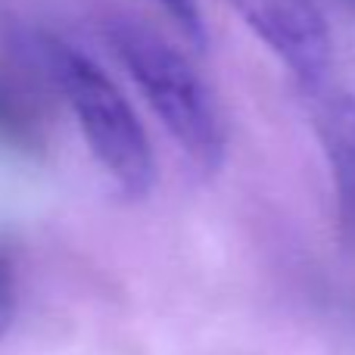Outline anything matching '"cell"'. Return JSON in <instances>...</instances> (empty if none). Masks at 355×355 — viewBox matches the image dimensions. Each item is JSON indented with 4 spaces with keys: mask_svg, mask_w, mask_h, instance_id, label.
Returning <instances> with one entry per match:
<instances>
[{
    "mask_svg": "<svg viewBox=\"0 0 355 355\" xmlns=\"http://www.w3.org/2000/svg\"><path fill=\"white\" fill-rule=\"evenodd\" d=\"M37 66L69 103L94 159L103 166L128 200H141L156 184V156L137 112L116 87V81L78 47L62 37H35Z\"/></svg>",
    "mask_w": 355,
    "mask_h": 355,
    "instance_id": "obj_1",
    "label": "cell"
},
{
    "mask_svg": "<svg viewBox=\"0 0 355 355\" xmlns=\"http://www.w3.org/2000/svg\"><path fill=\"white\" fill-rule=\"evenodd\" d=\"M106 41L184 156L202 172H215L227 150L225 119L187 56L153 28L125 16L106 22Z\"/></svg>",
    "mask_w": 355,
    "mask_h": 355,
    "instance_id": "obj_2",
    "label": "cell"
},
{
    "mask_svg": "<svg viewBox=\"0 0 355 355\" xmlns=\"http://www.w3.org/2000/svg\"><path fill=\"white\" fill-rule=\"evenodd\" d=\"M252 35L287 66L302 91L327 85L334 44L327 22L312 0H231Z\"/></svg>",
    "mask_w": 355,
    "mask_h": 355,
    "instance_id": "obj_3",
    "label": "cell"
},
{
    "mask_svg": "<svg viewBox=\"0 0 355 355\" xmlns=\"http://www.w3.org/2000/svg\"><path fill=\"white\" fill-rule=\"evenodd\" d=\"M309 100L315 131L331 168L340 234L355 243V94L324 85L309 91Z\"/></svg>",
    "mask_w": 355,
    "mask_h": 355,
    "instance_id": "obj_4",
    "label": "cell"
},
{
    "mask_svg": "<svg viewBox=\"0 0 355 355\" xmlns=\"http://www.w3.org/2000/svg\"><path fill=\"white\" fill-rule=\"evenodd\" d=\"M153 3H159L162 10L175 19L181 35L187 37L193 47H202V44H206V22H202V10L196 0H153Z\"/></svg>",
    "mask_w": 355,
    "mask_h": 355,
    "instance_id": "obj_5",
    "label": "cell"
},
{
    "mask_svg": "<svg viewBox=\"0 0 355 355\" xmlns=\"http://www.w3.org/2000/svg\"><path fill=\"white\" fill-rule=\"evenodd\" d=\"M16 302H19L16 262H12V252L0 243V337L10 331L12 318H16Z\"/></svg>",
    "mask_w": 355,
    "mask_h": 355,
    "instance_id": "obj_6",
    "label": "cell"
},
{
    "mask_svg": "<svg viewBox=\"0 0 355 355\" xmlns=\"http://www.w3.org/2000/svg\"><path fill=\"white\" fill-rule=\"evenodd\" d=\"M343 3H346V6H349V10H355V0H343Z\"/></svg>",
    "mask_w": 355,
    "mask_h": 355,
    "instance_id": "obj_7",
    "label": "cell"
}]
</instances>
